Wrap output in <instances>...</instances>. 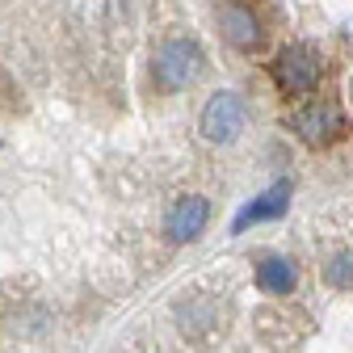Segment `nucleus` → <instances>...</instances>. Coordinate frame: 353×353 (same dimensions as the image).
Wrapping results in <instances>:
<instances>
[{
    "mask_svg": "<svg viewBox=\"0 0 353 353\" xmlns=\"http://www.w3.org/2000/svg\"><path fill=\"white\" fill-rule=\"evenodd\" d=\"M206 72V51L202 42L194 38H168L164 47L156 51V63H152V76L160 88H168V93H181V88L198 84Z\"/></svg>",
    "mask_w": 353,
    "mask_h": 353,
    "instance_id": "1",
    "label": "nucleus"
},
{
    "mask_svg": "<svg viewBox=\"0 0 353 353\" xmlns=\"http://www.w3.org/2000/svg\"><path fill=\"white\" fill-rule=\"evenodd\" d=\"M270 68H274V84L286 97L316 93V84L324 76V59H320V51L312 47V42H290V47H282Z\"/></svg>",
    "mask_w": 353,
    "mask_h": 353,
    "instance_id": "2",
    "label": "nucleus"
},
{
    "mask_svg": "<svg viewBox=\"0 0 353 353\" xmlns=\"http://www.w3.org/2000/svg\"><path fill=\"white\" fill-rule=\"evenodd\" d=\"M286 126L294 130V135H299L307 148H328V143L341 139L345 114H341L336 101H328V97H312L307 105H299V110L286 118Z\"/></svg>",
    "mask_w": 353,
    "mask_h": 353,
    "instance_id": "3",
    "label": "nucleus"
},
{
    "mask_svg": "<svg viewBox=\"0 0 353 353\" xmlns=\"http://www.w3.org/2000/svg\"><path fill=\"white\" fill-rule=\"evenodd\" d=\"M244 118H248L244 101L223 88V93H214V97L202 105L198 130H202V139H210V143H232L240 130H244Z\"/></svg>",
    "mask_w": 353,
    "mask_h": 353,
    "instance_id": "4",
    "label": "nucleus"
},
{
    "mask_svg": "<svg viewBox=\"0 0 353 353\" xmlns=\"http://www.w3.org/2000/svg\"><path fill=\"white\" fill-rule=\"evenodd\" d=\"M206 223H210V202L202 194H185V198L172 202L164 228H168V240L172 244H190V240H198L206 232Z\"/></svg>",
    "mask_w": 353,
    "mask_h": 353,
    "instance_id": "5",
    "label": "nucleus"
},
{
    "mask_svg": "<svg viewBox=\"0 0 353 353\" xmlns=\"http://www.w3.org/2000/svg\"><path fill=\"white\" fill-rule=\"evenodd\" d=\"M219 26H223V38L232 42L236 51H256L265 42V30H261V17L240 5V0H228L223 9H219Z\"/></svg>",
    "mask_w": 353,
    "mask_h": 353,
    "instance_id": "6",
    "label": "nucleus"
},
{
    "mask_svg": "<svg viewBox=\"0 0 353 353\" xmlns=\"http://www.w3.org/2000/svg\"><path fill=\"white\" fill-rule=\"evenodd\" d=\"M286 206H290V181H274L261 198H252V202L232 219V232L240 236V232H248L252 223H265V219H282Z\"/></svg>",
    "mask_w": 353,
    "mask_h": 353,
    "instance_id": "7",
    "label": "nucleus"
},
{
    "mask_svg": "<svg viewBox=\"0 0 353 353\" xmlns=\"http://www.w3.org/2000/svg\"><path fill=\"white\" fill-rule=\"evenodd\" d=\"M256 286L265 294H290L299 286V265L290 256H265L256 265Z\"/></svg>",
    "mask_w": 353,
    "mask_h": 353,
    "instance_id": "8",
    "label": "nucleus"
},
{
    "mask_svg": "<svg viewBox=\"0 0 353 353\" xmlns=\"http://www.w3.org/2000/svg\"><path fill=\"white\" fill-rule=\"evenodd\" d=\"M324 282L336 286V290H353V252H336L324 265Z\"/></svg>",
    "mask_w": 353,
    "mask_h": 353,
    "instance_id": "9",
    "label": "nucleus"
}]
</instances>
